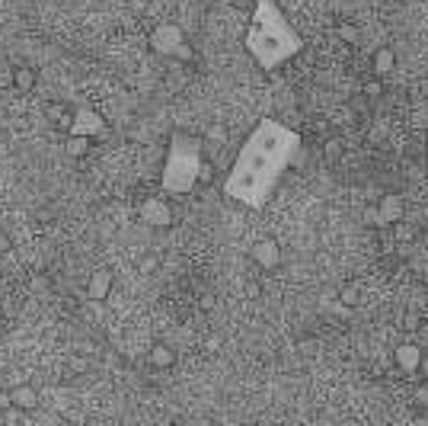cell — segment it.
<instances>
[{"label": "cell", "mask_w": 428, "mask_h": 426, "mask_svg": "<svg viewBox=\"0 0 428 426\" xmlns=\"http://www.w3.org/2000/svg\"><path fill=\"white\" fill-rule=\"evenodd\" d=\"M10 404L16 407V410H23V413H32L38 407V391L32 385H16V388H10Z\"/></svg>", "instance_id": "obj_9"}, {"label": "cell", "mask_w": 428, "mask_h": 426, "mask_svg": "<svg viewBox=\"0 0 428 426\" xmlns=\"http://www.w3.org/2000/svg\"><path fill=\"white\" fill-rule=\"evenodd\" d=\"M377 221L380 225H396V221H402V199L400 196H383L380 206H377Z\"/></svg>", "instance_id": "obj_10"}, {"label": "cell", "mask_w": 428, "mask_h": 426, "mask_svg": "<svg viewBox=\"0 0 428 426\" xmlns=\"http://www.w3.org/2000/svg\"><path fill=\"white\" fill-rule=\"evenodd\" d=\"M109 292H112V272L96 270L87 282V302H106Z\"/></svg>", "instance_id": "obj_8"}, {"label": "cell", "mask_w": 428, "mask_h": 426, "mask_svg": "<svg viewBox=\"0 0 428 426\" xmlns=\"http://www.w3.org/2000/svg\"><path fill=\"white\" fill-rule=\"evenodd\" d=\"M176 362V353H172L170 343H153L150 346V366L153 368H170Z\"/></svg>", "instance_id": "obj_12"}, {"label": "cell", "mask_w": 428, "mask_h": 426, "mask_svg": "<svg viewBox=\"0 0 428 426\" xmlns=\"http://www.w3.org/2000/svg\"><path fill=\"white\" fill-rule=\"evenodd\" d=\"M425 154H428V135H425Z\"/></svg>", "instance_id": "obj_23"}, {"label": "cell", "mask_w": 428, "mask_h": 426, "mask_svg": "<svg viewBox=\"0 0 428 426\" xmlns=\"http://www.w3.org/2000/svg\"><path fill=\"white\" fill-rule=\"evenodd\" d=\"M0 407H10V391H0Z\"/></svg>", "instance_id": "obj_21"}, {"label": "cell", "mask_w": 428, "mask_h": 426, "mask_svg": "<svg viewBox=\"0 0 428 426\" xmlns=\"http://www.w3.org/2000/svg\"><path fill=\"white\" fill-rule=\"evenodd\" d=\"M19 420H23V410H16V407H4V423L6 426H13V423H19Z\"/></svg>", "instance_id": "obj_17"}, {"label": "cell", "mask_w": 428, "mask_h": 426, "mask_svg": "<svg viewBox=\"0 0 428 426\" xmlns=\"http://www.w3.org/2000/svg\"><path fill=\"white\" fill-rule=\"evenodd\" d=\"M422 398H425V400H428V388H425V391H422Z\"/></svg>", "instance_id": "obj_22"}, {"label": "cell", "mask_w": 428, "mask_h": 426, "mask_svg": "<svg viewBox=\"0 0 428 426\" xmlns=\"http://www.w3.org/2000/svg\"><path fill=\"white\" fill-rule=\"evenodd\" d=\"M339 298H342V304H358V285H345Z\"/></svg>", "instance_id": "obj_16"}, {"label": "cell", "mask_w": 428, "mask_h": 426, "mask_svg": "<svg viewBox=\"0 0 428 426\" xmlns=\"http://www.w3.org/2000/svg\"><path fill=\"white\" fill-rule=\"evenodd\" d=\"M202 167H204V144L202 138L189 135V132H176L170 138V151H166L163 164V193L166 196H185L202 183Z\"/></svg>", "instance_id": "obj_3"}, {"label": "cell", "mask_w": 428, "mask_h": 426, "mask_svg": "<svg viewBox=\"0 0 428 426\" xmlns=\"http://www.w3.org/2000/svg\"><path fill=\"white\" fill-rule=\"evenodd\" d=\"M304 39L300 33L287 23L281 7L275 0H256L253 16H249L246 29V52L262 71H278L285 61L300 55Z\"/></svg>", "instance_id": "obj_2"}, {"label": "cell", "mask_w": 428, "mask_h": 426, "mask_svg": "<svg viewBox=\"0 0 428 426\" xmlns=\"http://www.w3.org/2000/svg\"><path fill=\"white\" fill-rule=\"evenodd\" d=\"M422 362V349L415 346V343H402L400 349H396V366L402 368V372H415Z\"/></svg>", "instance_id": "obj_11"}, {"label": "cell", "mask_w": 428, "mask_h": 426, "mask_svg": "<svg viewBox=\"0 0 428 426\" xmlns=\"http://www.w3.org/2000/svg\"><path fill=\"white\" fill-rule=\"evenodd\" d=\"M13 90L16 93L35 90V71H32V68H13Z\"/></svg>", "instance_id": "obj_13"}, {"label": "cell", "mask_w": 428, "mask_h": 426, "mask_svg": "<svg viewBox=\"0 0 428 426\" xmlns=\"http://www.w3.org/2000/svg\"><path fill=\"white\" fill-rule=\"evenodd\" d=\"M141 221H147L150 228H166L172 225V208L166 206V199L150 196V199L141 202Z\"/></svg>", "instance_id": "obj_5"}, {"label": "cell", "mask_w": 428, "mask_h": 426, "mask_svg": "<svg viewBox=\"0 0 428 426\" xmlns=\"http://www.w3.org/2000/svg\"><path fill=\"white\" fill-rule=\"evenodd\" d=\"M297 151L300 135L291 125L278 122L272 116L259 119L246 135V142L240 144L227 176H224V196L240 202L243 208H253V212L265 208L278 183L285 180L287 167L294 164Z\"/></svg>", "instance_id": "obj_1"}, {"label": "cell", "mask_w": 428, "mask_h": 426, "mask_svg": "<svg viewBox=\"0 0 428 426\" xmlns=\"http://www.w3.org/2000/svg\"><path fill=\"white\" fill-rule=\"evenodd\" d=\"M153 270H157V260H153V257L141 260V272H153Z\"/></svg>", "instance_id": "obj_18"}, {"label": "cell", "mask_w": 428, "mask_h": 426, "mask_svg": "<svg viewBox=\"0 0 428 426\" xmlns=\"http://www.w3.org/2000/svg\"><path fill=\"white\" fill-rule=\"evenodd\" d=\"M339 33H342V36H345V39H351V42H355V39H358V33H355V29H351V26H342V29H339Z\"/></svg>", "instance_id": "obj_20"}, {"label": "cell", "mask_w": 428, "mask_h": 426, "mask_svg": "<svg viewBox=\"0 0 428 426\" xmlns=\"http://www.w3.org/2000/svg\"><path fill=\"white\" fill-rule=\"evenodd\" d=\"M70 135H93V132H102V119L96 116V112H89V110H77L74 112V119H70Z\"/></svg>", "instance_id": "obj_7"}, {"label": "cell", "mask_w": 428, "mask_h": 426, "mask_svg": "<svg viewBox=\"0 0 428 426\" xmlns=\"http://www.w3.org/2000/svg\"><path fill=\"white\" fill-rule=\"evenodd\" d=\"M64 151H67L70 157H83L89 151V142L83 135H67V142H64Z\"/></svg>", "instance_id": "obj_15"}, {"label": "cell", "mask_w": 428, "mask_h": 426, "mask_svg": "<svg viewBox=\"0 0 428 426\" xmlns=\"http://www.w3.org/2000/svg\"><path fill=\"white\" fill-rule=\"evenodd\" d=\"M396 68V52L390 46H383V48H377V55H374V71L377 74H390Z\"/></svg>", "instance_id": "obj_14"}, {"label": "cell", "mask_w": 428, "mask_h": 426, "mask_svg": "<svg viewBox=\"0 0 428 426\" xmlns=\"http://www.w3.org/2000/svg\"><path fill=\"white\" fill-rule=\"evenodd\" d=\"M70 368L74 372H87V359H70Z\"/></svg>", "instance_id": "obj_19"}, {"label": "cell", "mask_w": 428, "mask_h": 426, "mask_svg": "<svg viewBox=\"0 0 428 426\" xmlns=\"http://www.w3.org/2000/svg\"><path fill=\"white\" fill-rule=\"evenodd\" d=\"M253 260H256V266L259 270H275V266L281 263V247H278V240L275 238H262V240H256L253 244Z\"/></svg>", "instance_id": "obj_6"}, {"label": "cell", "mask_w": 428, "mask_h": 426, "mask_svg": "<svg viewBox=\"0 0 428 426\" xmlns=\"http://www.w3.org/2000/svg\"><path fill=\"white\" fill-rule=\"evenodd\" d=\"M150 46H153V52L163 55V58H179V61L192 58V48H189V42H185L182 29L172 26V23H163V26L153 29Z\"/></svg>", "instance_id": "obj_4"}]
</instances>
